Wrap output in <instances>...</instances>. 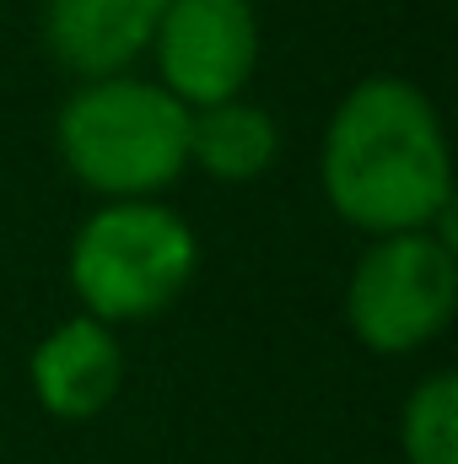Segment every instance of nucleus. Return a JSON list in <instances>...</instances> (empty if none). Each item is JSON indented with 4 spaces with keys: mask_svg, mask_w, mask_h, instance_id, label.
Returning a JSON list of instances; mask_svg holds the SVG:
<instances>
[{
    "mask_svg": "<svg viewBox=\"0 0 458 464\" xmlns=\"http://www.w3.org/2000/svg\"><path fill=\"white\" fill-rule=\"evenodd\" d=\"M324 195L340 222L372 237L448 222L453 157L415 82L367 76L340 98L324 135Z\"/></svg>",
    "mask_w": 458,
    "mask_h": 464,
    "instance_id": "f257e3e1",
    "label": "nucleus"
},
{
    "mask_svg": "<svg viewBox=\"0 0 458 464\" xmlns=\"http://www.w3.org/2000/svg\"><path fill=\"white\" fill-rule=\"evenodd\" d=\"M54 140L87 189L109 200H151L189 168V109L162 82L103 76L65 98Z\"/></svg>",
    "mask_w": 458,
    "mask_h": 464,
    "instance_id": "f03ea898",
    "label": "nucleus"
},
{
    "mask_svg": "<svg viewBox=\"0 0 458 464\" xmlns=\"http://www.w3.org/2000/svg\"><path fill=\"white\" fill-rule=\"evenodd\" d=\"M195 227L157 200H109L71 237V292L103 324L157 319L195 281Z\"/></svg>",
    "mask_w": 458,
    "mask_h": 464,
    "instance_id": "7ed1b4c3",
    "label": "nucleus"
},
{
    "mask_svg": "<svg viewBox=\"0 0 458 464\" xmlns=\"http://www.w3.org/2000/svg\"><path fill=\"white\" fill-rule=\"evenodd\" d=\"M458 308V259L448 232H388L377 237L345 286L350 335L377 356H410L432 346Z\"/></svg>",
    "mask_w": 458,
    "mask_h": 464,
    "instance_id": "20e7f679",
    "label": "nucleus"
},
{
    "mask_svg": "<svg viewBox=\"0 0 458 464\" xmlns=\"http://www.w3.org/2000/svg\"><path fill=\"white\" fill-rule=\"evenodd\" d=\"M151 44L162 87L195 114L243 98L259 60V16L248 0H167Z\"/></svg>",
    "mask_w": 458,
    "mask_h": 464,
    "instance_id": "39448f33",
    "label": "nucleus"
},
{
    "mask_svg": "<svg viewBox=\"0 0 458 464\" xmlns=\"http://www.w3.org/2000/svg\"><path fill=\"white\" fill-rule=\"evenodd\" d=\"M27 383H33L38 405L60 421L103 416L124 383V351L114 341V324H103L92 314L54 324L27 356Z\"/></svg>",
    "mask_w": 458,
    "mask_h": 464,
    "instance_id": "423d86ee",
    "label": "nucleus"
},
{
    "mask_svg": "<svg viewBox=\"0 0 458 464\" xmlns=\"http://www.w3.org/2000/svg\"><path fill=\"white\" fill-rule=\"evenodd\" d=\"M167 0H49L43 5V44L49 54L87 76H124V65H135L162 22Z\"/></svg>",
    "mask_w": 458,
    "mask_h": 464,
    "instance_id": "0eeeda50",
    "label": "nucleus"
},
{
    "mask_svg": "<svg viewBox=\"0 0 458 464\" xmlns=\"http://www.w3.org/2000/svg\"><path fill=\"white\" fill-rule=\"evenodd\" d=\"M281 130L259 103H211L189 114V162H200L216 184H253L275 168Z\"/></svg>",
    "mask_w": 458,
    "mask_h": 464,
    "instance_id": "6e6552de",
    "label": "nucleus"
},
{
    "mask_svg": "<svg viewBox=\"0 0 458 464\" xmlns=\"http://www.w3.org/2000/svg\"><path fill=\"white\" fill-rule=\"evenodd\" d=\"M405 464H458V378L432 372L410 389L399 411Z\"/></svg>",
    "mask_w": 458,
    "mask_h": 464,
    "instance_id": "1a4fd4ad",
    "label": "nucleus"
}]
</instances>
